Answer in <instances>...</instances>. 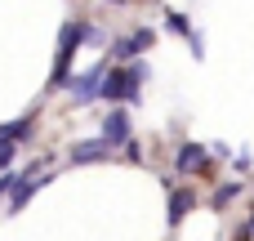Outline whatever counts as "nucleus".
Listing matches in <instances>:
<instances>
[{"label": "nucleus", "mask_w": 254, "mask_h": 241, "mask_svg": "<svg viewBox=\"0 0 254 241\" xmlns=\"http://www.w3.org/2000/svg\"><path fill=\"white\" fill-rule=\"evenodd\" d=\"M27 134H31V121H9V125H0V139H4V143L27 139Z\"/></svg>", "instance_id": "9"}, {"label": "nucleus", "mask_w": 254, "mask_h": 241, "mask_svg": "<svg viewBox=\"0 0 254 241\" xmlns=\"http://www.w3.org/2000/svg\"><path fill=\"white\" fill-rule=\"evenodd\" d=\"M103 157H112V143H103V139H85V143L71 148V161L76 165H89V161H103Z\"/></svg>", "instance_id": "5"}, {"label": "nucleus", "mask_w": 254, "mask_h": 241, "mask_svg": "<svg viewBox=\"0 0 254 241\" xmlns=\"http://www.w3.org/2000/svg\"><path fill=\"white\" fill-rule=\"evenodd\" d=\"M188 210H192V192H174L170 197V224H179Z\"/></svg>", "instance_id": "8"}, {"label": "nucleus", "mask_w": 254, "mask_h": 241, "mask_svg": "<svg viewBox=\"0 0 254 241\" xmlns=\"http://www.w3.org/2000/svg\"><path fill=\"white\" fill-rule=\"evenodd\" d=\"M170 31H183V36H188V18H183V13H170Z\"/></svg>", "instance_id": "14"}, {"label": "nucleus", "mask_w": 254, "mask_h": 241, "mask_svg": "<svg viewBox=\"0 0 254 241\" xmlns=\"http://www.w3.org/2000/svg\"><path fill=\"white\" fill-rule=\"evenodd\" d=\"M237 192H241V188H237V183H223V188H219V197H214V201H219V206H228V201H232V197H237Z\"/></svg>", "instance_id": "12"}, {"label": "nucleus", "mask_w": 254, "mask_h": 241, "mask_svg": "<svg viewBox=\"0 0 254 241\" xmlns=\"http://www.w3.org/2000/svg\"><path fill=\"white\" fill-rule=\"evenodd\" d=\"M103 143H112V148H125L129 143V116L125 112H112L103 121Z\"/></svg>", "instance_id": "4"}, {"label": "nucleus", "mask_w": 254, "mask_h": 241, "mask_svg": "<svg viewBox=\"0 0 254 241\" xmlns=\"http://www.w3.org/2000/svg\"><path fill=\"white\" fill-rule=\"evenodd\" d=\"M179 170H205V148L188 143V148L179 152Z\"/></svg>", "instance_id": "7"}, {"label": "nucleus", "mask_w": 254, "mask_h": 241, "mask_svg": "<svg viewBox=\"0 0 254 241\" xmlns=\"http://www.w3.org/2000/svg\"><path fill=\"white\" fill-rule=\"evenodd\" d=\"M31 197H36V183H18V188H13V201H9V210H22Z\"/></svg>", "instance_id": "10"}, {"label": "nucleus", "mask_w": 254, "mask_h": 241, "mask_svg": "<svg viewBox=\"0 0 254 241\" xmlns=\"http://www.w3.org/2000/svg\"><path fill=\"white\" fill-rule=\"evenodd\" d=\"M85 36H94V31H89V27H80V22H67V27H63V36H58V67H54V85H63L67 63H71V54H76V45H80Z\"/></svg>", "instance_id": "2"}, {"label": "nucleus", "mask_w": 254, "mask_h": 241, "mask_svg": "<svg viewBox=\"0 0 254 241\" xmlns=\"http://www.w3.org/2000/svg\"><path fill=\"white\" fill-rule=\"evenodd\" d=\"M152 40H156V31H147V27H138V31H134L129 40H121V45H116L112 54H116V58L125 63V58H134L138 49H152Z\"/></svg>", "instance_id": "6"}, {"label": "nucleus", "mask_w": 254, "mask_h": 241, "mask_svg": "<svg viewBox=\"0 0 254 241\" xmlns=\"http://www.w3.org/2000/svg\"><path fill=\"white\" fill-rule=\"evenodd\" d=\"M143 76H147V67L143 63H129V67H121V72H107L103 76V85H98V94L107 98V103H121V98H138V85H143Z\"/></svg>", "instance_id": "1"}, {"label": "nucleus", "mask_w": 254, "mask_h": 241, "mask_svg": "<svg viewBox=\"0 0 254 241\" xmlns=\"http://www.w3.org/2000/svg\"><path fill=\"white\" fill-rule=\"evenodd\" d=\"M13 188H18V174L13 170H0V197H9Z\"/></svg>", "instance_id": "11"}, {"label": "nucleus", "mask_w": 254, "mask_h": 241, "mask_svg": "<svg viewBox=\"0 0 254 241\" xmlns=\"http://www.w3.org/2000/svg\"><path fill=\"white\" fill-rule=\"evenodd\" d=\"M9 161H13V143L0 139V170H9Z\"/></svg>", "instance_id": "13"}, {"label": "nucleus", "mask_w": 254, "mask_h": 241, "mask_svg": "<svg viewBox=\"0 0 254 241\" xmlns=\"http://www.w3.org/2000/svg\"><path fill=\"white\" fill-rule=\"evenodd\" d=\"M103 76H107V67H103V63H98V67H89L85 76H71V80H67L71 98H76V103H94V98H98V85H103Z\"/></svg>", "instance_id": "3"}]
</instances>
